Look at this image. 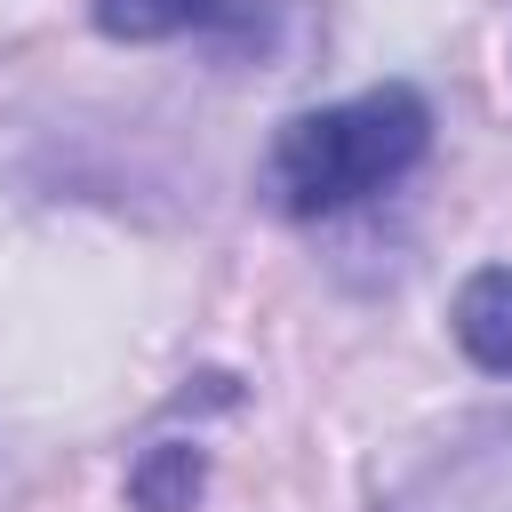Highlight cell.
Instances as JSON below:
<instances>
[{
	"label": "cell",
	"instance_id": "cell-1",
	"mask_svg": "<svg viewBox=\"0 0 512 512\" xmlns=\"http://www.w3.org/2000/svg\"><path fill=\"white\" fill-rule=\"evenodd\" d=\"M432 144V104L408 88V80H384V88H360L344 104H312V112H288L264 144V200L296 224H320V216H344L376 192H392Z\"/></svg>",
	"mask_w": 512,
	"mask_h": 512
},
{
	"label": "cell",
	"instance_id": "cell-4",
	"mask_svg": "<svg viewBox=\"0 0 512 512\" xmlns=\"http://www.w3.org/2000/svg\"><path fill=\"white\" fill-rule=\"evenodd\" d=\"M224 0H88V24L104 40H176L192 24H208Z\"/></svg>",
	"mask_w": 512,
	"mask_h": 512
},
{
	"label": "cell",
	"instance_id": "cell-5",
	"mask_svg": "<svg viewBox=\"0 0 512 512\" xmlns=\"http://www.w3.org/2000/svg\"><path fill=\"white\" fill-rule=\"evenodd\" d=\"M136 504L144 512H192V496H200V456H184V448H152L144 464H136Z\"/></svg>",
	"mask_w": 512,
	"mask_h": 512
},
{
	"label": "cell",
	"instance_id": "cell-3",
	"mask_svg": "<svg viewBox=\"0 0 512 512\" xmlns=\"http://www.w3.org/2000/svg\"><path fill=\"white\" fill-rule=\"evenodd\" d=\"M448 328H456V344H464L472 368L512 376V264H480V272L456 288Z\"/></svg>",
	"mask_w": 512,
	"mask_h": 512
},
{
	"label": "cell",
	"instance_id": "cell-2",
	"mask_svg": "<svg viewBox=\"0 0 512 512\" xmlns=\"http://www.w3.org/2000/svg\"><path fill=\"white\" fill-rule=\"evenodd\" d=\"M376 512H512V416H488L408 464Z\"/></svg>",
	"mask_w": 512,
	"mask_h": 512
}]
</instances>
